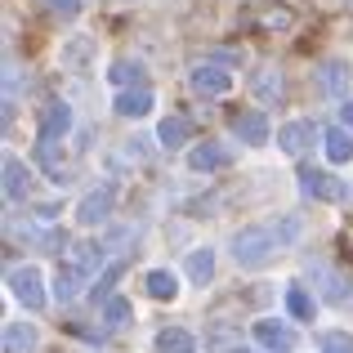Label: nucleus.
<instances>
[{
	"mask_svg": "<svg viewBox=\"0 0 353 353\" xmlns=\"http://www.w3.org/2000/svg\"><path fill=\"white\" fill-rule=\"evenodd\" d=\"M286 309H291V318H313V295L304 286H291L286 291Z\"/></svg>",
	"mask_w": 353,
	"mask_h": 353,
	"instance_id": "obj_28",
	"label": "nucleus"
},
{
	"mask_svg": "<svg viewBox=\"0 0 353 353\" xmlns=\"http://www.w3.org/2000/svg\"><path fill=\"white\" fill-rule=\"evenodd\" d=\"M188 277L197 286H206L210 277H215V250L201 246V250H188Z\"/></svg>",
	"mask_w": 353,
	"mask_h": 353,
	"instance_id": "obj_19",
	"label": "nucleus"
},
{
	"mask_svg": "<svg viewBox=\"0 0 353 353\" xmlns=\"http://www.w3.org/2000/svg\"><path fill=\"white\" fill-rule=\"evenodd\" d=\"M300 192L304 197H313V201H345V179H336L331 170H300Z\"/></svg>",
	"mask_w": 353,
	"mask_h": 353,
	"instance_id": "obj_3",
	"label": "nucleus"
},
{
	"mask_svg": "<svg viewBox=\"0 0 353 353\" xmlns=\"http://www.w3.org/2000/svg\"><path fill=\"white\" fill-rule=\"evenodd\" d=\"M322 349H327V353H353V336L331 331V336H322Z\"/></svg>",
	"mask_w": 353,
	"mask_h": 353,
	"instance_id": "obj_31",
	"label": "nucleus"
},
{
	"mask_svg": "<svg viewBox=\"0 0 353 353\" xmlns=\"http://www.w3.org/2000/svg\"><path fill=\"white\" fill-rule=\"evenodd\" d=\"M90 50H94V41H85V36H77V41L63 50V63L68 68H77V72H85V63H90Z\"/></svg>",
	"mask_w": 353,
	"mask_h": 353,
	"instance_id": "obj_27",
	"label": "nucleus"
},
{
	"mask_svg": "<svg viewBox=\"0 0 353 353\" xmlns=\"http://www.w3.org/2000/svg\"><path fill=\"white\" fill-rule=\"evenodd\" d=\"M81 282H85V273H81L77 264H59V273H54V295H59V304H72L81 295Z\"/></svg>",
	"mask_w": 353,
	"mask_h": 353,
	"instance_id": "obj_12",
	"label": "nucleus"
},
{
	"mask_svg": "<svg viewBox=\"0 0 353 353\" xmlns=\"http://www.w3.org/2000/svg\"><path fill=\"white\" fill-rule=\"evenodd\" d=\"M50 9H54V14H63V18H77L81 14V0H50Z\"/></svg>",
	"mask_w": 353,
	"mask_h": 353,
	"instance_id": "obj_33",
	"label": "nucleus"
},
{
	"mask_svg": "<svg viewBox=\"0 0 353 353\" xmlns=\"http://www.w3.org/2000/svg\"><path fill=\"white\" fill-rule=\"evenodd\" d=\"M255 340H259L264 349H273V353H286V349L295 345V340H291V331H286L282 322H273V318L255 322Z\"/></svg>",
	"mask_w": 353,
	"mask_h": 353,
	"instance_id": "obj_14",
	"label": "nucleus"
},
{
	"mask_svg": "<svg viewBox=\"0 0 353 353\" xmlns=\"http://www.w3.org/2000/svg\"><path fill=\"white\" fill-rule=\"evenodd\" d=\"M277 233H268V228H241V233H233V259L241 268H264L268 259L277 255Z\"/></svg>",
	"mask_w": 353,
	"mask_h": 353,
	"instance_id": "obj_1",
	"label": "nucleus"
},
{
	"mask_svg": "<svg viewBox=\"0 0 353 353\" xmlns=\"http://www.w3.org/2000/svg\"><path fill=\"white\" fill-rule=\"evenodd\" d=\"M340 117H345V125H353V99H349L345 108H340Z\"/></svg>",
	"mask_w": 353,
	"mask_h": 353,
	"instance_id": "obj_35",
	"label": "nucleus"
},
{
	"mask_svg": "<svg viewBox=\"0 0 353 353\" xmlns=\"http://www.w3.org/2000/svg\"><path fill=\"white\" fill-rule=\"evenodd\" d=\"M206 349L210 353H241V336H237L233 327H224V322H219V327H210Z\"/></svg>",
	"mask_w": 353,
	"mask_h": 353,
	"instance_id": "obj_22",
	"label": "nucleus"
},
{
	"mask_svg": "<svg viewBox=\"0 0 353 353\" xmlns=\"http://www.w3.org/2000/svg\"><path fill=\"white\" fill-rule=\"evenodd\" d=\"M130 313H134V309H130V300H121V295H112V300L103 304V322H108V327H125Z\"/></svg>",
	"mask_w": 353,
	"mask_h": 353,
	"instance_id": "obj_30",
	"label": "nucleus"
},
{
	"mask_svg": "<svg viewBox=\"0 0 353 353\" xmlns=\"http://www.w3.org/2000/svg\"><path fill=\"white\" fill-rule=\"evenodd\" d=\"M148 295H152V300H174V295H179V282H174L170 268H152V273H148Z\"/></svg>",
	"mask_w": 353,
	"mask_h": 353,
	"instance_id": "obj_20",
	"label": "nucleus"
},
{
	"mask_svg": "<svg viewBox=\"0 0 353 353\" xmlns=\"http://www.w3.org/2000/svg\"><path fill=\"white\" fill-rule=\"evenodd\" d=\"M68 130H72V108L59 103V99H50V103L41 108V143H59Z\"/></svg>",
	"mask_w": 353,
	"mask_h": 353,
	"instance_id": "obj_7",
	"label": "nucleus"
},
{
	"mask_svg": "<svg viewBox=\"0 0 353 353\" xmlns=\"http://www.w3.org/2000/svg\"><path fill=\"white\" fill-rule=\"evenodd\" d=\"M277 143H282V152L300 157L304 148L313 143V125H309V121H286V125L277 130Z\"/></svg>",
	"mask_w": 353,
	"mask_h": 353,
	"instance_id": "obj_10",
	"label": "nucleus"
},
{
	"mask_svg": "<svg viewBox=\"0 0 353 353\" xmlns=\"http://www.w3.org/2000/svg\"><path fill=\"white\" fill-rule=\"evenodd\" d=\"M112 206H117V188H112V183H103V188H94V192H85V197H81L77 219L85 228H94V224H103V219L112 215Z\"/></svg>",
	"mask_w": 353,
	"mask_h": 353,
	"instance_id": "obj_5",
	"label": "nucleus"
},
{
	"mask_svg": "<svg viewBox=\"0 0 353 353\" xmlns=\"http://www.w3.org/2000/svg\"><path fill=\"white\" fill-rule=\"evenodd\" d=\"M188 165L192 170H224V165H233V152H228L224 143H201V148H192L188 152Z\"/></svg>",
	"mask_w": 353,
	"mask_h": 353,
	"instance_id": "obj_9",
	"label": "nucleus"
},
{
	"mask_svg": "<svg viewBox=\"0 0 353 353\" xmlns=\"http://www.w3.org/2000/svg\"><path fill=\"white\" fill-rule=\"evenodd\" d=\"M72 264L81 268V273H94V268H103V246H94V241H81L77 250H72Z\"/></svg>",
	"mask_w": 353,
	"mask_h": 353,
	"instance_id": "obj_23",
	"label": "nucleus"
},
{
	"mask_svg": "<svg viewBox=\"0 0 353 353\" xmlns=\"http://www.w3.org/2000/svg\"><path fill=\"white\" fill-rule=\"evenodd\" d=\"M112 108H117V117H148L152 112V90H143V85L139 90H121Z\"/></svg>",
	"mask_w": 353,
	"mask_h": 353,
	"instance_id": "obj_13",
	"label": "nucleus"
},
{
	"mask_svg": "<svg viewBox=\"0 0 353 353\" xmlns=\"http://www.w3.org/2000/svg\"><path fill=\"white\" fill-rule=\"evenodd\" d=\"M121 268H125V264H112V268H108V273H103V277H99V286H94V295H108V291H112V282H117V277H121Z\"/></svg>",
	"mask_w": 353,
	"mask_h": 353,
	"instance_id": "obj_32",
	"label": "nucleus"
},
{
	"mask_svg": "<svg viewBox=\"0 0 353 353\" xmlns=\"http://www.w3.org/2000/svg\"><path fill=\"white\" fill-rule=\"evenodd\" d=\"M250 90H255V99L259 103H277L282 99V77H277V68H255L250 72Z\"/></svg>",
	"mask_w": 353,
	"mask_h": 353,
	"instance_id": "obj_11",
	"label": "nucleus"
},
{
	"mask_svg": "<svg viewBox=\"0 0 353 353\" xmlns=\"http://www.w3.org/2000/svg\"><path fill=\"white\" fill-rule=\"evenodd\" d=\"M233 134L241 139V143H250V148L268 143V121H264V112H233Z\"/></svg>",
	"mask_w": 353,
	"mask_h": 353,
	"instance_id": "obj_8",
	"label": "nucleus"
},
{
	"mask_svg": "<svg viewBox=\"0 0 353 353\" xmlns=\"http://www.w3.org/2000/svg\"><path fill=\"white\" fill-rule=\"evenodd\" d=\"M157 139H161V148H170V152H174V148H183L192 139V121L188 117H165L161 130H157Z\"/></svg>",
	"mask_w": 353,
	"mask_h": 353,
	"instance_id": "obj_15",
	"label": "nucleus"
},
{
	"mask_svg": "<svg viewBox=\"0 0 353 353\" xmlns=\"http://www.w3.org/2000/svg\"><path fill=\"white\" fill-rule=\"evenodd\" d=\"M27 183H32V170H27L18 157H5V197L18 201L27 192Z\"/></svg>",
	"mask_w": 353,
	"mask_h": 353,
	"instance_id": "obj_17",
	"label": "nucleus"
},
{
	"mask_svg": "<svg viewBox=\"0 0 353 353\" xmlns=\"http://www.w3.org/2000/svg\"><path fill=\"white\" fill-rule=\"evenodd\" d=\"M32 349H36L32 322H5V353H32Z\"/></svg>",
	"mask_w": 353,
	"mask_h": 353,
	"instance_id": "obj_16",
	"label": "nucleus"
},
{
	"mask_svg": "<svg viewBox=\"0 0 353 353\" xmlns=\"http://www.w3.org/2000/svg\"><path fill=\"white\" fill-rule=\"evenodd\" d=\"M309 277L322 286V300H331V304H349V295H353L349 277H345V273H336L327 259H309Z\"/></svg>",
	"mask_w": 353,
	"mask_h": 353,
	"instance_id": "obj_4",
	"label": "nucleus"
},
{
	"mask_svg": "<svg viewBox=\"0 0 353 353\" xmlns=\"http://www.w3.org/2000/svg\"><path fill=\"white\" fill-rule=\"evenodd\" d=\"M295 237H300V219H282V228H277V241L286 246V241H295Z\"/></svg>",
	"mask_w": 353,
	"mask_h": 353,
	"instance_id": "obj_34",
	"label": "nucleus"
},
{
	"mask_svg": "<svg viewBox=\"0 0 353 353\" xmlns=\"http://www.w3.org/2000/svg\"><path fill=\"white\" fill-rule=\"evenodd\" d=\"M322 143H327V157H331V161H336V165H345V161H353V134H349V130H327V134H322Z\"/></svg>",
	"mask_w": 353,
	"mask_h": 353,
	"instance_id": "obj_18",
	"label": "nucleus"
},
{
	"mask_svg": "<svg viewBox=\"0 0 353 353\" xmlns=\"http://www.w3.org/2000/svg\"><path fill=\"white\" fill-rule=\"evenodd\" d=\"M9 295H14L23 309L41 313L45 309V286H41V268L23 264V268H9Z\"/></svg>",
	"mask_w": 353,
	"mask_h": 353,
	"instance_id": "obj_2",
	"label": "nucleus"
},
{
	"mask_svg": "<svg viewBox=\"0 0 353 353\" xmlns=\"http://www.w3.org/2000/svg\"><path fill=\"white\" fill-rule=\"evenodd\" d=\"M192 349H197V340L179 327H165L161 336H157V353H192Z\"/></svg>",
	"mask_w": 353,
	"mask_h": 353,
	"instance_id": "obj_21",
	"label": "nucleus"
},
{
	"mask_svg": "<svg viewBox=\"0 0 353 353\" xmlns=\"http://www.w3.org/2000/svg\"><path fill=\"white\" fill-rule=\"evenodd\" d=\"M108 81H112V85H139V81H143V63L117 59V63H112V72H108Z\"/></svg>",
	"mask_w": 353,
	"mask_h": 353,
	"instance_id": "obj_24",
	"label": "nucleus"
},
{
	"mask_svg": "<svg viewBox=\"0 0 353 353\" xmlns=\"http://www.w3.org/2000/svg\"><path fill=\"white\" fill-rule=\"evenodd\" d=\"M192 94H201V99H219V94H228V85H233V77H228L224 68H215V63H201V68H192Z\"/></svg>",
	"mask_w": 353,
	"mask_h": 353,
	"instance_id": "obj_6",
	"label": "nucleus"
},
{
	"mask_svg": "<svg viewBox=\"0 0 353 353\" xmlns=\"http://www.w3.org/2000/svg\"><path fill=\"white\" fill-rule=\"evenodd\" d=\"M36 161H41L45 170H50L54 179L63 183V174H68V165H63V157H59V148H54V143H41V148H36Z\"/></svg>",
	"mask_w": 353,
	"mask_h": 353,
	"instance_id": "obj_29",
	"label": "nucleus"
},
{
	"mask_svg": "<svg viewBox=\"0 0 353 353\" xmlns=\"http://www.w3.org/2000/svg\"><path fill=\"white\" fill-rule=\"evenodd\" d=\"M291 23H295V14L286 5H268L264 14H259V27H268V32H286Z\"/></svg>",
	"mask_w": 353,
	"mask_h": 353,
	"instance_id": "obj_26",
	"label": "nucleus"
},
{
	"mask_svg": "<svg viewBox=\"0 0 353 353\" xmlns=\"http://www.w3.org/2000/svg\"><path fill=\"white\" fill-rule=\"evenodd\" d=\"M345 85H349V68L345 63H327L322 68V90L327 94H345Z\"/></svg>",
	"mask_w": 353,
	"mask_h": 353,
	"instance_id": "obj_25",
	"label": "nucleus"
}]
</instances>
